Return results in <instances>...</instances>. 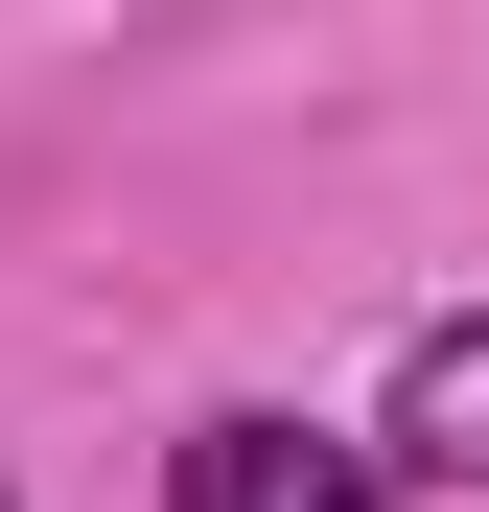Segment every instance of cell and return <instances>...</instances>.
Wrapping results in <instances>:
<instances>
[{
    "label": "cell",
    "instance_id": "6da1fadb",
    "mask_svg": "<svg viewBox=\"0 0 489 512\" xmlns=\"http://www.w3.org/2000/svg\"><path fill=\"white\" fill-rule=\"evenodd\" d=\"M163 512H420V466L350 443V419H280V396H233L163 443Z\"/></svg>",
    "mask_w": 489,
    "mask_h": 512
},
{
    "label": "cell",
    "instance_id": "3957f363",
    "mask_svg": "<svg viewBox=\"0 0 489 512\" xmlns=\"http://www.w3.org/2000/svg\"><path fill=\"white\" fill-rule=\"evenodd\" d=\"M0 512H24V489H0Z\"/></svg>",
    "mask_w": 489,
    "mask_h": 512
},
{
    "label": "cell",
    "instance_id": "7a4b0ae2",
    "mask_svg": "<svg viewBox=\"0 0 489 512\" xmlns=\"http://www.w3.org/2000/svg\"><path fill=\"white\" fill-rule=\"evenodd\" d=\"M420 489H489V303H443L420 350H396V419H373Z\"/></svg>",
    "mask_w": 489,
    "mask_h": 512
}]
</instances>
